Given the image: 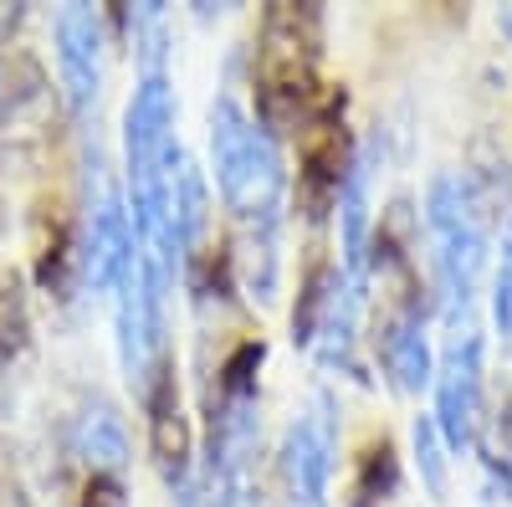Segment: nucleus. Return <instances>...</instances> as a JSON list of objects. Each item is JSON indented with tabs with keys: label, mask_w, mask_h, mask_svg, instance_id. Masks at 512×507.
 <instances>
[{
	"label": "nucleus",
	"mask_w": 512,
	"mask_h": 507,
	"mask_svg": "<svg viewBox=\"0 0 512 507\" xmlns=\"http://www.w3.org/2000/svg\"><path fill=\"white\" fill-rule=\"evenodd\" d=\"M492 328L502 338V349H512V221L502 226L497 272H492Z\"/></svg>",
	"instance_id": "obj_14"
},
{
	"label": "nucleus",
	"mask_w": 512,
	"mask_h": 507,
	"mask_svg": "<svg viewBox=\"0 0 512 507\" xmlns=\"http://www.w3.org/2000/svg\"><path fill=\"white\" fill-rule=\"evenodd\" d=\"M144 410H149V451H154V467L164 477L169 492H190L200 477H195V431H190V415L180 405V385H175V369H159L154 385L144 395Z\"/></svg>",
	"instance_id": "obj_8"
},
{
	"label": "nucleus",
	"mask_w": 512,
	"mask_h": 507,
	"mask_svg": "<svg viewBox=\"0 0 512 507\" xmlns=\"http://www.w3.org/2000/svg\"><path fill=\"white\" fill-rule=\"evenodd\" d=\"M425 226L436 241V287H441V313L456 328H466V308L477 298V282L487 267V246H492V221L477 205L472 185L461 169H441L425 190Z\"/></svg>",
	"instance_id": "obj_3"
},
{
	"label": "nucleus",
	"mask_w": 512,
	"mask_h": 507,
	"mask_svg": "<svg viewBox=\"0 0 512 507\" xmlns=\"http://www.w3.org/2000/svg\"><path fill=\"white\" fill-rule=\"evenodd\" d=\"M497 21H502V31H507V41H512V6H507V11L497 16Z\"/></svg>",
	"instance_id": "obj_17"
},
{
	"label": "nucleus",
	"mask_w": 512,
	"mask_h": 507,
	"mask_svg": "<svg viewBox=\"0 0 512 507\" xmlns=\"http://www.w3.org/2000/svg\"><path fill=\"white\" fill-rule=\"evenodd\" d=\"M277 226H246L241 231V251H236V272H241V287L251 292L256 303H272L277 298Z\"/></svg>",
	"instance_id": "obj_11"
},
{
	"label": "nucleus",
	"mask_w": 512,
	"mask_h": 507,
	"mask_svg": "<svg viewBox=\"0 0 512 507\" xmlns=\"http://www.w3.org/2000/svg\"><path fill=\"white\" fill-rule=\"evenodd\" d=\"M323 52V11L318 6H272L256 36V123L267 134L297 129L313 113V67Z\"/></svg>",
	"instance_id": "obj_2"
},
{
	"label": "nucleus",
	"mask_w": 512,
	"mask_h": 507,
	"mask_svg": "<svg viewBox=\"0 0 512 507\" xmlns=\"http://www.w3.org/2000/svg\"><path fill=\"white\" fill-rule=\"evenodd\" d=\"M400 492V461L390 441H374L359 461V477H354V507H395Z\"/></svg>",
	"instance_id": "obj_12"
},
{
	"label": "nucleus",
	"mask_w": 512,
	"mask_h": 507,
	"mask_svg": "<svg viewBox=\"0 0 512 507\" xmlns=\"http://www.w3.org/2000/svg\"><path fill=\"white\" fill-rule=\"evenodd\" d=\"M57 134V93L41 62L16 57L0 82V164L6 169H31L47 159Z\"/></svg>",
	"instance_id": "obj_4"
},
{
	"label": "nucleus",
	"mask_w": 512,
	"mask_h": 507,
	"mask_svg": "<svg viewBox=\"0 0 512 507\" xmlns=\"http://www.w3.org/2000/svg\"><path fill=\"white\" fill-rule=\"evenodd\" d=\"M369 154L374 144H364L344 175V190H338V251H344V277L354 287L369 282L374 267V216H369Z\"/></svg>",
	"instance_id": "obj_9"
},
{
	"label": "nucleus",
	"mask_w": 512,
	"mask_h": 507,
	"mask_svg": "<svg viewBox=\"0 0 512 507\" xmlns=\"http://www.w3.org/2000/svg\"><path fill=\"white\" fill-rule=\"evenodd\" d=\"M333 456H338V415H333V395L318 390L313 410L292 420L277 451L282 507H328Z\"/></svg>",
	"instance_id": "obj_5"
},
{
	"label": "nucleus",
	"mask_w": 512,
	"mask_h": 507,
	"mask_svg": "<svg viewBox=\"0 0 512 507\" xmlns=\"http://www.w3.org/2000/svg\"><path fill=\"white\" fill-rule=\"evenodd\" d=\"M175 502H180V507H205V502H200V482H195V487H190V492H180V497H175Z\"/></svg>",
	"instance_id": "obj_16"
},
{
	"label": "nucleus",
	"mask_w": 512,
	"mask_h": 507,
	"mask_svg": "<svg viewBox=\"0 0 512 507\" xmlns=\"http://www.w3.org/2000/svg\"><path fill=\"white\" fill-rule=\"evenodd\" d=\"M57 36V77L67 113H88L103 98V67H108V31L98 6H62L52 21Z\"/></svg>",
	"instance_id": "obj_7"
},
{
	"label": "nucleus",
	"mask_w": 512,
	"mask_h": 507,
	"mask_svg": "<svg viewBox=\"0 0 512 507\" xmlns=\"http://www.w3.org/2000/svg\"><path fill=\"white\" fill-rule=\"evenodd\" d=\"M431 390H436L431 420H436L446 451L466 456L482 441V333L472 323L451 333V344H446V354L436 364Z\"/></svg>",
	"instance_id": "obj_6"
},
{
	"label": "nucleus",
	"mask_w": 512,
	"mask_h": 507,
	"mask_svg": "<svg viewBox=\"0 0 512 507\" xmlns=\"http://www.w3.org/2000/svg\"><path fill=\"white\" fill-rule=\"evenodd\" d=\"M210 169L226 210L246 226H277L287 200V164L277 139L236 98L210 103Z\"/></svg>",
	"instance_id": "obj_1"
},
{
	"label": "nucleus",
	"mask_w": 512,
	"mask_h": 507,
	"mask_svg": "<svg viewBox=\"0 0 512 507\" xmlns=\"http://www.w3.org/2000/svg\"><path fill=\"white\" fill-rule=\"evenodd\" d=\"M410 456H415V472H420L425 492L441 502L451 482H446V441H441V431H436L431 415H415V420H410Z\"/></svg>",
	"instance_id": "obj_13"
},
{
	"label": "nucleus",
	"mask_w": 512,
	"mask_h": 507,
	"mask_svg": "<svg viewBox=\"0 0 512 507\" xmlns=\"http://www.w3.org/2000/svg\"><path fill=\"white\" fill-rule=\"evenodd\" d=\"M72 451L88 461V472H113L123 477L128 456H134V441H128V426L123 415L108 405V400H88L72 426Z\"/></svg>",
	"instance_id": "obj_10"
},
{
	"label": "nucleus",
	"mask_w": 512,
	"mask_h": 507,
	"mask_svg": "<svg viewBox=\"0 0 512 507\" xmlns=\"http://www.w3.org/2000/svg\"><path fill=\"white\" fill-rule=\"evenodd\" d=\"M72 507H128L123 477H113V472H93V477H88V487L77 492V502H72Z\"/></svg>",
	"instance_id": "obj_15"
}]
</instances>
